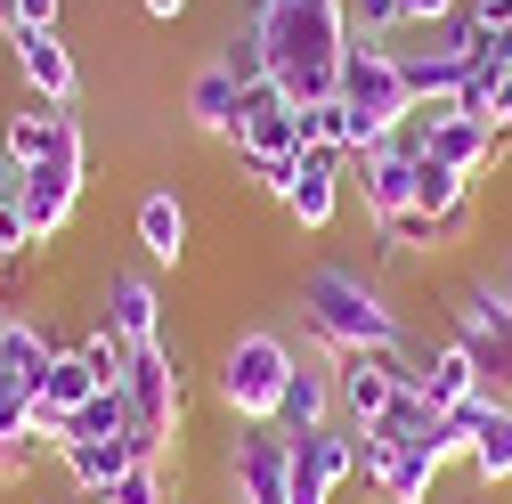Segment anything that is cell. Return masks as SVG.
Wrapping results in <instances>:
<instances>
[{
    "mask_svg": "<svg viewBox=\"0 0 512 504\" xmlns=\"http://www.w3.org/2000/svg\"><path fill=\"white\" fill-rule=\"evenodd\" d=\"M252 33L269 41V74L285 82L293 106L334 98L342 49H350V9L342 0H252Z\"/></svg>",
    "mask_w": 512,
    "mask_h": 504,
    "instance_id": "6da1fadb",
    "label": "cell"
},
{
    "mask_svg": "<svg viewBox=\"0 0 512 504\" xmlns=\"http://www.w3.org/2000/svg\"><path fill=\"white\" fill-rule=\"evenodd\" d=\"M301 326H309V342L326 350V358L407 342V318L391 309V285L366 277V269H342V261L301 269Z\"/></svg>",
    "mask_w": 512,
    "mask_h": 504,
    "instance_id": "7a4b0ae2",
    "label": "cell"
},
{
    "mask_svg": "<svg viewBox=\"0 0 512 504\" xmlns=\"http://www.w3.org/2000/svg\"><path fill=\"white\" fill-rule=\"evenodd\" d=\"M293 366H301V350H293L277 326H244V334L220 350V366H212V399L228 407V423L261 431V423H277V407H285Z\"/></svg>",
    "mask_w": 512,
    "mask_h": 504,
    "instance_id": "3957f363",
    "label": "cell"
},
{
    "mask_svg": "<svg viewBox=\"0 0 512 504\" xmlns=\"http://www.w3.org/2000/svg\"><path fill=\"white\" fill-rule=\"evenodd\" d=\"M82 187H90V139H82L74 106H57V147H49V163L17 171V212H25V228H33V252H41L49 236H66V220L82 212Z\"/></svg>",
    "mask_w": 512,
    "mask_h": 504,
    "instance_id": "277c9868",
    "label": "cell"
},
{
    "mask_svg": "<svg viewBox=\"0 0 512 504\" xmlns=\"http://www.w3.org/2000/svg\"><path fill=\"white\" fill-rule=\"evenodd\" d=\"M122 399H131V448H139V456H163L171 439H179V415H187V350H179L171 334H163L155 350H139Z\"/></svg>",
    "mask_w": 512,
    "mask_h": 504,
    "instance_id": "5b68a950",
    "label": "cell"
},
{
    "mask_svg": "<svg viewBox=\"0 0 512 504\" xmlns=\"http://www.w3.org/2000/svg\"><path fill=\"white\" fill-rule=\"evenodd\" d=\"M334 98H342L350 114H366L382 139H399L407 114H415L399 49H391V41H366V33H350V49H342V82H334Z\"/></svg>",
    "mask_w": 512,
    "mask_h": 504,
    "instance_id": "8992f818",
    "label": "cell"
},
{
    "mask_svg": "<svg viewBox=\"0 0 512 504\" xmlns=\"http://www.w3.org/2000/svg\"><path fill=\"white\" fill-rule=\"evenodd\" d=\"M456 342L480 358V383L496 399H512V301H504L496 277L456 285Z\"/></svg>",
    "mask_w": 512,
    "mask_h": 504,
    "instance_id": "52a82bcc",
    "label": "cell"
},
{
    "mask_svg": "<svg viewBox=\"0 0 512 504\" xmlns=\"http://www.w3.org/2000/svg\"><path fill=\"white\" fill-rule=\"evenodd\" d=\"M228 147H236V163H244V171H252V163H285V155H309V147H301V106L285 98V82H277V74H269V82H244Z\"/></svg>",
    "mask_w": 512,
    "mask_h": 504,
    "instance_id": "ba28073f",
    "label": "cell"
},
{
    "mask_svg": "<svg viewBox=\"0 0 512 504\" xmlns=\"http://www.w3.org/2000/svg\"><path fill=\"white\" fill-rule=\"evenodd\" d=\"M285 488H293V439L277 423L236 431V448H228V504H285Z\"/></svg>",
    "mask_w": 512,
    "mask_h": 504,
    "instance_id": "9c48e42d",
    "label": "cell"
},
{
    "mask_svg": "<svg viewBox=\"0 0 512 504\" xmlns=\"http://www.w3.org/2000/svg\"><path fill=\"white\" fill-rule=\"evenodd\" d=\"M342 171H350V187L366 196V220H391V212H407V204H415L423 139H415V131H399V139H382L374 155H358V163H342Z\"/></svg>",
    "mask_w": 512,
    "mask_h": 504,
    "instance_id": "30bf717a",
    "label": "cell"
},
{
    "mask_svg": "<svg viewBox=\"0 0 512 504\" xmlns=\"http://www.w3.org/2000/svg\"><path fill=\"white\" fill-rule=\"evenodd\" d=\"M334 399H342V423H350V431L382 423V415H391V399H399L391 350H342V358H334Z\"/></svg>",
    "mask_w": 512,
    "mask_h": 504,
    "instance_id": "8fae6325",
    "label": "cell"
},
{
    "mask_svg": "<svg viewBox=\"0 0 512 504\" xmlns=\"http://www.w3.org/2000/svg\"><path fill=\"white\" fill-rule=\"evenodd\" d=\"M9 57H17L25 98H41V106H74L82 98V66H74V49L57 33H9Z\"/></svg>",
    "mask_w": 512,
    "mask_h": 504,
    "instance_id": "7c38bea8",
    "label": "cell"
},
{
    "mask_svg": "<svg viewBox=\"0 0 512 504\" xmlns=\"http://www.w3.org/2000/svg\"><path fill=\"white\" fill-rule=\"evenodd\" d=\"M342 155L334 147H309L301 163H293V187H285V212H293V228H334V212H342Z\"/></svg>",
    "mask_w": 512,
    "mask_h": 504,
    "instance_id": "4fadbf2b",
    "label": "cell"
},
{
    "mask_svg": "<svg viewBox=\"0 0 512 504\" xmlns=\"http://www.w3.org/2000/svg\"><path fill=\"white\" fill-rule=\"evenodd\" d=\"M342 423V399H334V358H301L293 383H285V407H277V431L301 439V431H326Z\"/></svg>",
    "mask_w": 512,
    "mask_h": 504,
    "instance_id": "5bb4252c",
    "label": "cell"
},
{
    "mask_svg": "<svg viewBox=\"0 0 512 504\" xmlns=\"http://www.w3.org/2000/svg\"><path fill=\"white\" fill-rule=\"evenodd\" d=\"M49 358H57V342L25 318V309H0V391H25V399H41V374H49Z\"/></svg>",
    "mask_w": 512,
    "mask_h": 504,
    "instance_id": "9a60e30c",
    "label": "cell"
},
{
    "mask_svg": "<svg viewBox=\"0 0 512 504\" xmlns=\"http://www.w3.org/2000/svg\"><path fill=\"white\" fill-rule=\"evenodd\" d=\"M106 326L131 342V350H155L163 342V301H155V285L139 269H114L106 277Z\"/></svg>",
    "mask_w": 512,
    "mask_h": 504,
    "instance_id": "2e32d148",
    "label": "cell"
},
{
    "mask_svg": "<svg viewBox=\"0 0 512 504\" xmlns=\"http://www.w3.org/2000/svg\"><path fill=\"white\" fill-rule=\"evenodd\" d=\"M131 228H139V252H147L155 269H179L187 261V204L171 196V187H147L139 212H131Z\"/></svg>",
    "mask_w": 512,
    "mask_h": 504,
    "instance_id": "e0dca14e",
    "label": "cell"
},
{
    "mask_svg": "<svg viewBox=\"0 0 512 504\" xmlns=\"http://www.w3.org/2000/svg\"><path fill=\"white\" fill-rule=\"evenodd\" d=\"M139 464V448L131 439H66V448H57V472H66L82 496H106L122 472Z\"/></svg>",
    "mask_w": 512,
    "mask_h": 504,
    "instance_id": "ac0fdd59",
    "label": "cell"
},
{
    "mask_svg": "<svg viewBox=\"0 0 512 504\" xmlns=\"http://www.w3.org/2000/svg\"><path fill=\"white\" fill-rule=\"evenodd\" d=\"M423 155L447 163V171H464V179H480V171L496 163V131H488V122H472V114H447V122H431V131H423Z\"/></svg>",
    "mask_w": 512,
    "mask_h": 504,
    "instance_id": "d6986e66",
    "label": "cell"
},
{
    "mask_svg": "<svg viewBox=\"0 0 512 504\" xmlns=\"http://www.w3.org/2000/svg\"><path fill=\"white\" fill-rule=\"evenodd\" d=\"M472 391H488V383H480V358H472L456 334H447V342H431V350H423V399L447 415V407H464Z\"/></svg>",
    "mask_w": 512,
    "mask_h": 504,
    "instance_id": "ffe728a7",
    "label": "cell"
},
{
    "mask_svg": "<svg viewBox=\"0 0 512 504\" xmlns=\"http://www.w3.org/2000/svg\"><path fill=\"white\" fill-rule=\"evenodd\" d=\"M236 98H244V82L220 66V57L187 74V122H196L204 139H228V131H236Z\"/></svg>",
    "mask_w": 512,
    "mask_h": 504,
    "instance_id": "44dd1931",
    "label": "cell"
},
{
    "mask_svg": "<svg viewBox=\"0 0 512 504\" xmlns=\"http://www.w3.org/2000/svg\"><path fill=\"white\" fill-rule=\"evenodd\" d=\"M0 147H9V163H17V171L49 163V147H57V106H41V98L9 106V114H0Z\"/></svg>",
    "mask_w": 512,
    "mask_h": 504,
    "instance_id": "7402d4cb",
    "label": "cell"
},
{
    "mask_svg": "<svg viewBox=\"0 0 512 504\" xmlns=\"http://www.w3.org/2000/svg\"><path fill=\"white\" fill-rule=\"evenodd\" d=\"M439 472H447V464H439L431 448H391V464L374 472V496H382V504H431Z\"/></svg>",
    "mask_w": 512,
    "mask_h": 504,
    "instance_id": "603a6c76",
    "label": "cell"
},
{
    "mask_svg": "<svg viewBox=\"0 0 512 504\" xmlns=\"http://www.w3.org/2000/svg\"><path fill=\"white\" fill-rule=\"evenodd\" d=\"M98 391H106V383L82 366V350H74V342H57V358H49V374H41V407H57V415H82Z\"/></svg>",
    "mask_w": 512,
    "mask_h": 504,
    "instance_id": "cb8c5ba5",
    "label": "cell"
},
{
    "mask_svg": "<svg viewBox=\"0 0 512 504\" xmlns=\"http://www.w3.org/2000/svg\"><path fill=\"white\" fill-rule=\"evenodd\" d=\"M472 480L480 488H512V399H496V415L480 423V439H472Z\"/></svg>",
    "mask_w": 512,
    "mask_h": 504,
    "instance_id": "d4e9b609",
    "label": "cell"
},
{
    "mask_svg": "<svg viewBox=\"0 0 512 504\" xmlns=\"http://www.w3.org/2000/svg\"><path fill=\"white\" fill-rule=\"evenodd\" d=\"M74 350H82V366L98 374V383H106V391H122V383H131V366H139V350H131V342H122V334H114L106 318H98V326H90V334H82Z\"/></svg>",
    "mask_w": 512,
    "mask_h": 504,
    "instance_id": "484cf974",
    "label": "cell"
},
{
    "mask_svg": "<svg viewBox=\"0 0 512 504\" xmlns=\"http://www.w3.org/2000/svg\"><path fill=\"white\" fill-rule=\"evenodd\" d=\"M98 504H179V480L163 472V456H139L131 472H122V480L98 496Z\"/></svg>",
    "mask_w": 512,
    "mask_h": 504,
    "instance_id": "4316f807",
    "label": "cell"
},
{
    "mask_svg": "<svg viewBox=\"0 0 512 504\" xmlns=\"http://www.w3.org/2000/svg\"><path fill=\"white\" fill-rule=\"evenodd\" d=\"M374 244H382V261H407V252H439V236H431V212H391V220H374Z\"/></svg>",
    "mask_w": 512,
    "mask_h": 504,
    "instance_id": "83f0119b",
    "label": "cell"
},
{
    "mask_svg": "<svg viewBox=\"0 0 512 504\" xmlns=\"http://www.w3.org/2000/svg\"><path fill=\"white\" fill-rule=\"evenodd\" d=\"M472 187H480V179H464V171H447V163H431V155H423V171H415V212H431V220H439L447 204H464Z\"/></svg>",
    "mask_w": 512,
    "mask_h": 504,
    "instance_id": "f1b7e54d",
    "label": "cell"
},
{
    "mask_svg": "<svg viewBox=\"0 0 512 504\" xmlns=\"http://www.w3.org/2000/svg\"><path fill=\"white\" fill-rule=\"evenodd\" d=\"M74 439H131V399H122V391H98V399L74 415Z\"/></svg>",
    "mask_w": 512,
    "mask_h": 504,
    "instance_id": "f546056e",
    "label": "cell"
},
{
    "mask_svg": "<svg viewBox=\"0 0 512 504\" xmlns=\"http://www.w3.org/2000/svg\"><path fill=\"white\" fill-rule=\"evenodd\" d=\"M220 66H228L236 82H269V41L252 33V17H244V25L228 33V41H220Z\"/></svg>",
    "mask_w": 512,
    "mask_h": 504,
    "instance_id": "4dcf8cb0",
    "label": "cell"
},
{
    "mask_svg": "<svg viewBox=\"0 0 512 504\" xmlns=\"http://www.w3.org/2000/svg\"><path fill=\"white\" fill-rule=\"evenodd\" d=\"M350 9V33H366V41H391L407 17H399V0H342Z\"/></svg>",
    "mask_w": 512,
    "mask_h": 504,
    "instance_id": "1f68e13d",
    "label": "cell"
},
{
    "mask_svg": "<svg viewBox=\"0 0 512 504\" xmlns=\"http://www.w3.org/2000/svg\"><path fill=\"white\" fill-rule=\"evenodd\" d=\"M472 228H480V187L464 204H447L439 220H431V236H439V252H456V244H472Z\"/></svg>",
    "mask_w": 512,
    "mask_h": 504,
    "instance_id": "d6a6232c",
    "label": "cell"
},
{
    "mask_svg": "<svg viewBox=\"0 0 512 504\" xmlns=\"http://www.w3.org/2000/svg\"><path fill=\"white\" fill-rule=\"evenodd\" d=\"M399 17H407L415 33H431V25H456V17H464V0H399Z\"/></svg>",
    "mask_w": 512,
    "mask_h": 504,
    "instance_id": "836d02e7",
    "label": "cell"
},
{
    "mask_svg": "<svg viewBox=\"0 0 512 504\" xmlns=\"http://www.w3.org/2000/svg\"><path fill=\"white\" fill-rule=\"evenodd\" d=\"M9 33H57V0H9Z\"/></svg>",
    "mask_w": 512,
    "mask_h": 504,
    "instance_id": "e575fe53",
    "label": "cell"
},
{
    "mask_svg": "<svg viewBox=\"0 0 512 504\" xmlns=\"http://www.w3.org/2000/svg\"><path fill=\"white\" fill-rule=\"evenodd\" d=\"M464 25L472 33H512V0H464Z\"/></svg>",
    "mask_w": 512,
    "mask_h": 504,
    "instance_id": "d590c367",
    "label": "cell"
},
{
    "mask_svg": "<svg viewBox=\"0 0 512 504\" xmlns=\"http://www.w3.org/2000/svg\"><path fill=\"white\" fill-rule=\"evenodd\" d=\"M139 9H147V17H155V25H179V17H187V9H196V0H139Z\"/></svg>",
    "mask_w": 512,
    "mask_h": 504,
    "instance_id": "8d00e7d4",
    "label": "cell"
},
{
    "mask_svg": "<svg viewBox=\"0 0 512 504\" xmlns=\"http://www.w3.org/2000/svg\"><path fill=\"white\" fill-rule=\"evenodd\" d=\"M17 196V163H9V147H0V204Z\"/></svg>",
    "mask_w": 512,
    "mask_h": 504,
    "instance_id": "74e56055",
    "label": "cell"
},
{
    "mask_svg": "<svg viewBox=\"0 0 512 504\" xmlns=\"http://www.w3.org/2000/svg\"><path fill=\"white\" fill-rule=\"evenodd\" d=\"M496 285H504V301H512V252H504V269H496Z\"/></svg>",
    "mask_w": 512,
    "mask_h": 504,
    "instance_id": "f35d334b",
    "label": "cell"
},
{
    "mask_svg": "<svg viewBox=\"0 0 512 504\" xmlns=\"http://www.w3.org/2000/svg\"><path fill=\"white\" fill-rule=\"evenodd\" d=\"M9 269H17V252H9V244H0V277H9Z\"/></svg>",
    "mask_w": 512,
    "mask_h": 504,
    "instance_id": "ab89813d",
    "label": "cell"
},
{
    "mask_svg": "<svg viewBox=\"0 0 512 504\" xmlns=\"http://www.w3.org/2000/svg\"><path fill=\"white\" fill-rule=\"evenodd\" d=\"M82 504H98V496H82Z\"/></svg>",
    "mask_w": 512,
    "mask_h": 504,
    "instance_id": "60d3db41",
    "label": "cell"
}]
</instances>
